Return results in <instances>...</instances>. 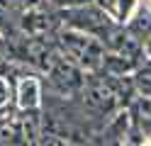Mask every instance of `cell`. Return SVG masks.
Returning <instances> with one entry per match:
<instances>
[{
	"label": "cell",
	"instance_id": "obj_4",
	"mask_svg": "<svg viewBox=\"0 0 151 146\" xmlns=\"http://www.w3.org/2000/svg\"><path fill=\"white\" fill-rule=\"evenodd\" d=\"M71 17V27L73 29H81L86 34H93V37H107L110 34V19L105 17V12L98 7H78L68 12Z\"/></svg>",
	"mask_w": 151,
	"mask_h": 146
},
{
	"label": "cell",
	"instance_id": "obj_6",
	"mask_svg": "<svg viewBox=\"0 0 151 146\" xmlns=\"http://www.w3.org/2000/svg\"><path fill=\"white\" fill-rule=\"evenodd\" d=\"M22 27H24V32H29L32 37H39V34H44V32H49L51 22H49V17H46L44 12H37V10H32V12L24 15Z\"/></svg>",
	"mask_w": 151,
	"mask_h": 146
},
{
	"label": "cell",
	"instance_id": "obj_15",
	"mask_svg": "<svg viewBox=\"0 0 151 146\" xmlns=\"http://www.w3.org/2000/svg\"><path fill=\"white\" fill-rule=\"evenodd\" d=\"M76 3H88V0H76Z\"/></svg>",
	"mask_w": 151,
	"mask_h": 146
},
{
	"label": "cell",
	"instance_id": "obj_1",
	"mask_svg": "<svg viewBox=\"0 0 151 146\" xmlns=\"http://www.w3.org/2000/svg\"><path fill=\"white\" fill-rule=\"evenodd\" d=\"M61 46L68 58H73L78 66L83 68H100L102 66V44L100 39H95L93 34H86L81 29H71V32L61 34Z\"/></svg>",
	"mask_w": 151,
	"mask_h": 146
},
{
	"label": "cell",
	"instance_id": "obj_11",
	"mask_svg": "<svg viewBox=\"0 0 151 146\" xmlns=\"http://www.w3.org/2000/svg\"><path fill=\"white\" fill-rule=\"evenodd\" d=\"M127 124H129L127 114H117V117H115V122L110 124V134H115V136H124V132H127Z\"/></svg>",
	"mask_w": 151,
	"mask_h": 146
},
{
	"label": "cell",
	"instance_id": "obj_3",
	"mask_svg": "<svg viewBox=\"0 0 151 146\" xmlns=\"http://www.w3.org/2000/svg\"><path fill=\"white\" fill-rule=\"evenodd\" d=\"M49 76H51V83L63 93H71V90H81L86 78H83L81 66L71 61L68 56H56L54 63L49 66Z\"/></svg>",
	"mask_w": 151,
	"mask_h": 146
},
{
	"label": "cell",
	"instance_id": "obj_12",
	"mask_svg": "<svg viewBox=\"0 0 151 146\" xmlns=\"http://www.w3.org/2000/svg\"><path fill=\"white\" fill-rule=\"evenodd\" d=\"M137 110H139V114H141V119L151 122V97H149V95H141V100L137 102Z\"/></svg>",
	"mask_w": 151,
	"mask_h": 146
},
{
	"label": "cell",
	"instance_id": "obj_5",
	"mask_svg": "<svg viewBox=\"0 0 151 146\" xmlns=\"http://www.w3.org/2000/svg\"><path fill=\"white\" fill-rule=\"evenodd\" d=\"M102 68L107 73H115V76H124L127 71L137 68V61L122 56V54H110V56H102Z\"/></svg>",
	"mask_w": 151,
	"mask_h": 146
},
{
	"label": "cell",
	"instance_id": "obj_10",
	"mask_svg": "<svg viewBox=\"0 0 151 146\" xmlns=\"http://www.w3.org/2000/svg\"><path fill=\"white\" fill-rule=\"evenodd\" d=\"M134 90H139L141 95H149L151 97V71H141L134 78Z\"/></svg>",
	"mask_w": 151,
	"mask_h": 146
},
{
	"label": "cell",
	"instance_id": "obj_8",
	"mask_svg": "<svg viewBox=\"0 0 151 146\" xmlns=\"http://www.w3.org/2000/svg\"><path fill=\"white\" fill-rule=\"evenodd\" d=\"M37 102H39L37 81L34 78H24V81L20 83V105L24 107V110H32V107H37Z\"/></svg>",
	"mask_w": 151,
	"mask_h": 146
},
{
	"label": "cell",
	"instance_id": "obj_2",
	"mask_svg": "<svg viewBox=\"0 0 151 146\" xmlns=\"http://www.w3.org/2000/svg\"><path fill=\"white\" fill-rule=\"evenodd\" d=\"M83 105L95 114H105V112H112L115 107H119V100L107 78H102V81L93 78V81L83 83Z\"/></svg>",
	"mask_w": 151,
	"mask_h": 146
},
{
	"label": "cell",
	"instance_id": "obj_13",
	"mask_svg": "<svg viewBox=\"0 0 151 146\" xmlns=\"http://www.w3.org/2000/svg\"><path fill=\"white\" fill-rule=\"evenodd\" d=\"M7 95H10V85L5 83V78H0V105L7 102Z\"/></svg>",
	"mask_w": 151,
	"mask_h": 146
},
{
	"label": "cell",
	"instance_id": "obj_14",
	"mask_svg": "<svg viewBox=\"0 0 151 146\" xmlns=\"http://www.w3.org/2000/svg\"><path fill=\"white\" fill-rule=\"evenodd\" d=\"M144 54L149 56V61H151V34L144 37Z\"/></svg>",
	"mask_w": 151,
	"mask_h": 146
},
{
	"label": "cell",
	"instance_id": "obj_7",
	"mask_svg": "<svg viewBox=\"0 0 151 146\" xmlns=\"http://www.w3.org/2000/svg\"><path fill=\"white\" fill-rule=\"evenodd\" d=\"M24 134H22V122L20 119H3L0 122V144H22Z\"/></svg>",
	"mask_w": 151,
	"mask_h": 146
},
{
	"label": "cell",
	"instance_id": "obj_9",
	"mask_svg": "<svg viewBox=\"0 0 151 146\" xmlns=\"http://www.w3.org/2000/svg\"><path fill=\"white\" fill-rule=\"evenodd\" d=\"M132 34H139V37H149L151 34V15L146 10H141L139 17L132 22Z\"/></svg>",
	"mask_w": 151,
	"mask_h": 146
}]
</instances>
